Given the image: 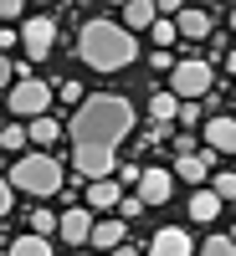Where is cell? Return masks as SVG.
Returning <instances> with one entry per match:
<instances>
[{"label": "cell", "instance_id": "6da1fadb", "mask_svg": "<svg viewBox=\"0 0 236 256\" xmlns=\"http://www.w3.org/2000/svg\"><path fill=\"white\" fill-rule=\"evenodd\" d=\"M67 134H72V164H77V174H88V184L108 180L113 159H118V144L134 134V108H128V98H118V92H98V98H88L77 108Z\"/></svg>", "mask_w": 236, "mask_h": 256}, {"label": "cell", "instance_id": "7a4b0ae2", "mask_svg": "<svg viewBox=\"0 0 236 256\" xmlns=\"http://www.w3.org/2000/svg\"><path fill=\"white\" fill-rule=\"evenodd\" d=\"M134 36H128V26H113V20H88V26L77 31V56L88 62L93 72H118L134 62Z\"/></svg>", "mask_w": 236, "mask_h": 256}, {"label": "cell", "instance_id": "3957f363", "mask_svg": "<svg viewBox=\"0 0 236 256\" xmlns=\"http://www.w3.org/2000/svg\"><path fill=\"white\" fill-rule=\"evenodd\" d=\"M6 180L16 190H26V195H57V190H62V164L52 154H26Z\"/></svg>", "mask_w": 236, "mask_h": 256}, {"label": "cell", "instance_id": "277c9868", "mask_svg": "<svg viewBox=\"0 0 236 256\" xmlns=\"http://www.w3.org/2000/svg\"><path fill=\"white\" fill-rule=\"evenodd\" d=\"M52 98H57V92L47 88V82H36V77H21L16 88L6 92V102H11V113H16V118H31V123H36V118H47V108H52Z\"/></svg>", "mask_w": 236, "mask_h": 256}, {"label": "cell", "instance_id": "5b68a950", "mask_svg": "<svg viewBox=\"0 0 236 256\" xmlns=\"http://www.w3.org/2000/svg\"><path fill=\"white\" fill-rule=\"evenodd\" d=\"M21 46H26L31 62H47L52 46H57V20L52 16H31L26 26H21Z\"/></svg>", "mask_w": 236, "mask_h": 256}, {"label": "cell", "instance_id": "8992f818", "mask_svg": "<svg viewBox=\"0 0 236 256\" xmlns=\"http://www.w3.org/2000/svg\"><path fill=\"white\" fill-rule=\"evenodd\" d=\"M169 88H175L180 102H195L200 92H210V67L205 62H180V67L169 72Z\"/></svg>", "mask_w": 236, "mask_h": 256}, {"label": "cell", "instance_id": "52a82bcc", "mask_svg": "<svg viewBox=\"0 0 236 256\" xmlns=\"http://www.w3.org/2000/svg\"><path fill=\"white\" fill-rule=\"evenodd\" d=\"M169 195H175V174H169V169H144L139 200H144V205H164Z\"/></svg>", "mask_w": 236, "mask_h": 256}, {"label": "cell", "instance_id": "ba28073f", "mask_svg": "<svg viewBox=\"0 0 236 256\" xmlns=\"http://www.w3.org/2000/svg\"><path fill=\"white\" fill-rule=\"evenodd\" d=\"M149 256H195V241H190L180 226H164L159 236L149 241Z\"/></svg>", "mask_w": 236, "mask_h": 256}, {"label": "cell", "instance_id": "9c48e42d", "mask_svg": "<svg viewBox=\"0 0 236 256\" xmlns=\"http://www.w3.org/2000/svg\"><path fill=\"white\" fill-rule=\"evenodd\" d=\"M62 241L67 246H82V241H93V210H62Z\"/></svg>", "mask_w": 236, "mask_h": 256}, {"label": "cell", "instance_id": "30bf717a", "mask_svg": "<svg viewBox=\"0 0 236 256\" xmlns=\"http://www.w3.org/2000/svg\"><path fill=\"white\" fill-rule=\"evenodd\" d=\"M205 138L216 154H236V118H205Z\"/></svg>", "mask_w": 236, "mask_h": 256}, {"label": "cell", "instance_id": "8fae6325", "mask_svg": "<svg viewBox=\"0 0 236 256\" xmlns=\"http://www.w3.org/2000/svg\"><path fill=\"white\" fill-rule=\"evenodd\" d=\"M123 195H118V180H93L88 184V210H118Z\"/></svg>", "mask_w": 236, "mask_h": 256}, {"label": "cell", "instance_id": "7c38bea8", "mask_svg": "<svg viewBox=\"0 0 236 256\" xmlns=\"http://www.w3.org/2000/svg\"><path fill=\"white\" fill-rule=\"evenodd\" d=\"M154 10H159V6H149V0H128V6H123V26H128V31H144V26L154 31V26H159Z\"/></svg>", "mask_w": 236, "mask_h": 256}, {"label": "cell", "instance_id": "4fadbf2b", "mask_svg": "<svg viewBox=\"0 0 236 256\" xmlns=\"http://www.w3.org/2000/svg\"><path fill=\"white\" fill-rule=\"evenodd\" d=\"M149 118H154L159 128H169V123L180 118V98L175 92H154V98H149Z\"/></svg>", "mask_w": 236, "mask_h": 256}, {"label": "cell", "instance_id": "5bb4252c", "mask_svg": "<svg viewBox=\"0 0 236 256\" xmlns=\"http://www.w3.org/2000/svg\"><path fill=\"white\" fill-rule=\"evenodd\" d=\"M175 26H180V36L200 41V36H210V16H205V10H180V16H175Z\"/></svg>", "mask_w": 236, "mask_h": 256}, {"label": "cell", "instance_id": "9a60e30c", "mask_svg": "<svg viewBox=\"0 0 236 256\" xmlns=\"http://www.w3.org/2000/svg\"><path fill=\"white\" fill-rule=\"evenodd\" d=\"M93 246L98 251H118L123 246V220H98L93 226Z\"/></svg>", "mask_w": 236, "mask_h": 256}, {"label": "cell", "instance_id": "2e32d148", "mask_svg": "<svg viewBox=\"0 0 236 256\" xmlns=\"http://www.w3.org/2000/svg\"><path fill=\"white\" fill-rule=\"evenodd\" d=\"M221 195H216V190H200V195H190V216H195V220H216L221 216Z\"/></svg>", "mask_w": 236, "mask_h": 256}, {"label": "cell", "instance_id": "e0dca14e", "mask_svg": "<svg viewBox=\"0 0 236 256\" xmlns=\"http://www.w3.org/2000/svg\"><path fill=\"white\" fill-rule=\"evenodd\" d=\"M11 256H52V241H47V236H36V230H26V236H16V241H11Z\"/></svg>", "mask_w": 236, "mask_h": 256}, {"label": "cell", "instance_id": "ac0fdd59", "mask_svg": "<svg viewBox=\"0 0 236 256\" xmlns=\"http://www.w3.org/2000/svg\"><path fill=\"white\" fill-rule=\"evenodd\" d=\"M31 138H36V144H57V138H62V123H57V118H36V123H31Z\"/></svg>", "mask_w": 236, "mask_h": 256}, {"label": "cell", "instance_id": "d6986e66", "mask_svg": "<svg viewBox=\"0 0 236 256\" xmlns=\"http://www.w3.org/2000/svg\"><path fill=\"white\" fill-rule=\"evenodd\" d=\"M31 230H36V236H52V230H62V216H52V210H31Z\"/></svg>", "mask_w": 236, "mask_h": 256}, {"label": "cell", "instance_id": "ffe728a7", "mask_svg": "<svg viewBox=\"0 0 236 256\" xmlns=\"http://www.w3.org/2000/svg\"><path fill=\"white\" fill-rule=\"evenodd\" d=\"M200 256H236V241H231V236H210V241L200 246Z\"/></svg>", "mask_w": 236, "mask_h": 256}, {"label": "cell", "instance_id": "44dd1931", "mask_svg": "<svg viewBox=\"0 0 236 256\" xmlns=\"http://www.w3.org/2000/svg\"><path fill=\"white\" fill-rule=\"evenodd\" d=\"M26 138H31V128H21V123H11V128H6V134H0V144H6V148H11V154H16V148H21V144H26Z\"/></svg>", "mask_w": 236, "mask_h": 256}, {"label": "cell", "instance_id": "7402d4cb", "mask_svg": "<svg viewBox=\"0 0 236 256\" xmlns=\"http://www.w3.org/2000/svg\"><path fill=\"white\" fill-rule=\"evenodd\" d=\"M149 36H154V46H169V41L180 36V26H175V20H159V26L149 31Z\"/></svg>", "mask_w": 236, "mask_h": 256}, {"label": "cell", "instance_id": "603a6c76", "mask_svg": "<svg viewBox=\"0 0 236 256\" xmlns=\"http://www.w3.org/2000/svg\"><path fill=\"white\" fill-rule=\"evenodd\" d=\"M57 98H62V108H72V102L82 108V88H77V82H62V88H57Z\"/></svg>", "mask_w": 236, "mask_h": 256}, {"label": "cell", "instance_id": "cb8c5ba5", "mask_svg": "<svg viewBox=\"0 0 236 256\" xmlns=\"http://www.w3.org/2000/svg\"><path fill=\"white\" fill-rule=\"evenodd\" d=\"M210 190H216L221 200H236V174H216V184H210Z\"/></svg>", "mask_w": 236, "mask_h": 256}, {"label": "cell", "instance_id": "d4e9b609", "mask_svg": "<svg viewBox=\"0 0 236 256\" xmlns=\"http://www.w3.org/2000/svg\"><path fill=\"white\" fill-rule=\"evenodd\" d=\"M128 216H144V200H139V195H123V205H118V220H128Z\"/></svg>", "mask_w": 236, "mask_h": 256}, {"label": "cell", "instance_id": "484cf974", "mask_svg": "<svg viewBox=\"0 0 236 256\" xmlns=\"http://www.w3.org/2000/svg\"><path fill=\"white\" fill-rule=\"evenodd\" d=\"M11 210H16V184L6 180V184H0V216H11Z\"/></svg>", "mask_w": 236, "mask_h": 256}, {"label": "cell", "instance_id": "4316f807", "mask_svg": "<svg viewBox=\"0 0 236 256\" xmlns=\"http://www.w3.org/2000/svg\"><path fill=\"white\" fill-rule=\"evenodd\" d=\"M180 123H185V128L200 123V108H195V102H180Z\"/></svg>", "mask_w": 236, "mask_h": 256}, {"label": "cell", "instance_id": "83f0119b", "mask_svg": "<svg viewBox=\"0 0 236 256\" xmlns=\"http://www.w3.org/2000/svg\"><path fill=\"white\" fill-rule=\"evenodd\" d=\"M21 10H26L21 0H6V6H0V16H6V26H16V20H21Z\"/></svg>", "mask_w": 236, "mask_h": 256}, {"label": "cell", "instance_id": "f1b7e54d", "mask_svg": "<svg viewBox=\"0 0 236 256\" xmlns=\"http://www.w3.org/2000/svg\"><path fill=\"white\" fill-rule=\"evenodd\" d=\"M0 82H6V88H16V62H11V56L0 62Z\"/></svg>", "mask_w": 236, "mask_h": 256}, {"label": "cell", "instance_id": "f546056e", "mask_svg": "<svg viewBox=\"0 0 236 256\" xmlns=\"http://www.w3.org/2000/svg\"><path fill=\"white\" fill-rule=\"evenodd\" d=\"M221 62H226V72H236V52H226V56H221Z\"/></svg>", "mask_w": 236, "mask_h": 256}, {"label": "cell", "instance_id": "4dcf8cb0", "mask_svg": "<svg viewBox=\"0 0 236 256\" xmlns=\"http://www.w3.org/2000/svg\"><path fill=\"white\" fill-rule=\"evenodd\" d=\"M113 256H139V251H134V246H118V251H113Z\"/></svg>", "mask_w": 236, "mask_h": 256}, {"label": "cell", "instance_id": "1f68e13d", "mask_svg": "<svg viewBox=\"0 0 236 256\" xmlns=\"http://www.w3.org/2000/svg\"><path fill=\"white\" fill-rule=\"evenodd\" d=\"M231 31H236V10H231Z\"/></svg>", "mask_w": 236, "mask_h": 256}]
</instances>
